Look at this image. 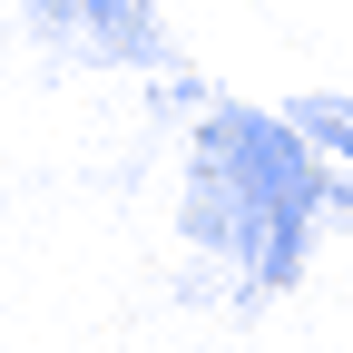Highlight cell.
I'll return each instance as SVG.
<instances>
[{"label":"cell","mask_w":353,"mask_h":353,"mask_svg":"<svg viewBox=\"0 0 353 353\" xmlns=\"http://www.w3.org/2000/svg\"><path fill=\"white\" fill-rule=\"evenodd\" d=\"M176 148V245H187V294L255 314L275 304L304 255H314L324 216H334V176L304 148V128L285 108H255L236 88H216L196 59L157 79V138Z\"/></svg>","instance_id":"obj_1"},{"label":"cell","mask_w":353,"mask_h":353,"mask_svg":"<svg viewBox=\"0 0 353 353\" xmlns=\"http://www.w3.org/2000/svg\"><path fill=\"white\" fill-rule=\"evenodd\" d=\"M20 39L50 59H88V69H148V79L187 69L157 0H20Z\"/></svg>","instance_id":"obj_2"},{"label":"cell","mask_w":353,"mask_h":353,"mask_svg":"<svg viewBox=\"0 0 353 353\" xmlns=\"http://www.w3.org/2000/svg\"><path fill=\"white\" fill-rule=\"evenodd\" d=\"M285 118L304 128V148H314L324 176H334V206L353 216V99L343 88H304V99H285Z\"/></svg>","instance_id":"obj_3"}]
</instances>
